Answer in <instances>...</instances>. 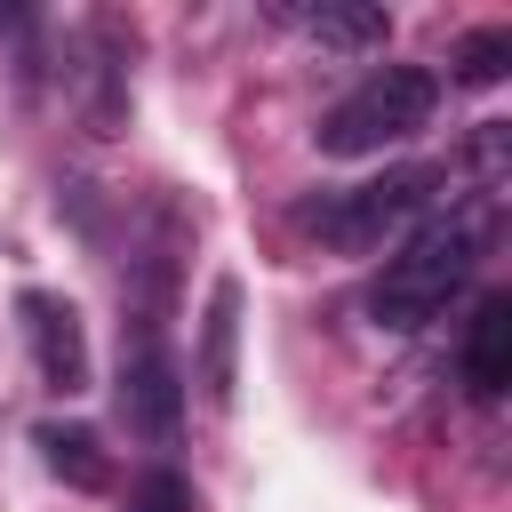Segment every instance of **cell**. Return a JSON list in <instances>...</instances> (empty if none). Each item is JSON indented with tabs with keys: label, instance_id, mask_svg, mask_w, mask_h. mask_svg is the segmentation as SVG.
<instances>
[{
	"label": "cell",
	"instance_id": "1",
	"mask_svg": "<svg viewBox=\"0 0 512 512\" xmlns=\"http://www.w3.org/2000/svg\"><path fill=\"white\" fill-rule=\"evenodd\" d=\"M472 264H480V224L472 216H424L384 256V272L368 280V320L392 328V336H416L424 320H440L464 296Z\"/></svg>",
	"mask_w": 512,
	"mask_h": 512
},
{
	"label": "cell",
	"instance_id": "2",
	"mask_svg": "<svg viewBox=\"0 0 512 512\" xmlns=\"http://www.w3.org/2000/svg\"><path fill=\"white\" fill-rule=\"evenodd\" d=\"M432 104H440V72L424 64H376L368 80H352L328 112H320V152L328 160H368L384 144H408L416 128H432Z\"/></svg>",
	"mask_w": 512,
	"mask_h": 512
},
{
	"label": "cell",
	"instance_id": "3",
	"mask_svg": "<svg viewBox=\"0 0 512 512\" xmlns=\"http://www.w3.org/2000/svg\"><path fill=\"white\" fill-rule=\"evenodd\" d=\"M440 192V168H384L368 184H344V192H320L304 208V224L336 248V256H376V248H400L416 232V216L432 208Z\"/></svg>",
	"mask_w": 512,
	"mask_h": 512
},
{
	"label": "cell",
	"instance_id": "4",
	"mask_svg": "<svg viewBox=\"0 0 512 512\" xmlns=\"http://www.w3.org/2000/svg\"><path fill=\"white\" fill-rule=\"evenodd\" d=\"M120 416H128L136 440L176 448V424H184V376H176V360L160 352L152 320H136V336H128V352H120Z\"/></svg>",
	"mask_w": 512,
	"mask_h": 512
},
{
	"label": "cell",
	"instance_id": "5",
	"mask_svg": "<svg viewBox=\"0 0 512 512\" xmlns=\"http://www.w3.org/2000/svg\"><path fill=\"white\" fill-rule=\"evenodd\" d=\"M16 312H24V336H32L40 384H48L56 400H80V392H88V336H80V312H72L64 296H48V288H24Z\"/></svg>",
	"mask_w": 512,
	"mask_h": 512
},
{
	"label": "cell",
	"instance_id": "6",
	"mask_svg": "<svg viewBox=\"0 0 512 512\" xmlns=\"http://www.w3.org/2000/svg\"><path fill=\"white\" fill-rule=\"evenodd\" d=\"M456 376H464V392L488 408V400H504V384H512V296L504 288H488L480 304H472V320H464V352H456Z\"/></svg>",
	"mask_w": 512,
	"mask_h": 512
},
{
	"label": "cell",
	"instance_id": "7",
	"mask_svg": "<svg viewBox=\"0 0 512 512\" xmlns=\"http://www.w3.org/2000/svg\"><path fill=\"white\" fill-rule=\"evenodd\" d=\"M272 16L296 24V32L320 40V48H344V56H368V48L392 40V16H384L376 0H280Z\"/></svg>",
	"mask_w": 512,
	"mask_h": 512
},
{
	"label": "cell",
	"instance_id": "8",
	"mask_svg": "<svg viewBox=\"0 0 512 512\" xmlns=\"http://www.w3.org/2000/svg\"><path fill=\"white\" fill-rule=\"evenodd\" d=\"M240 280L232 272H216L208 280V312H200V392L216 400V408H232V392H240Z\"/></svg>",
	"mask_w": 512,
	"mask_h": 512
},
{
	"label": "cell",
	"instance_id": "9",
	"mask_svg": "<svg viewBox=\"0 0 512 512\" xmlns=\"http://www.w3.org/2000/svg\"><path fill=\"white\" fill-rule=\"evenodd\" d=\"M32 448H40V464L56 472V480H72V488H112V456H104V440L88 432V424H40L32 432Z\"/></svg>",
	"mask_w": 512,
	"mask_h": 512
},
{
	"label": "cell",
	"instance_id": "10",
	"mask_svg": "<svg viewBox=\"0 0 512 512\" xmlns=\"http://www.w3.org/2000/svg\"><path fill=\"white\" fill-rule=\"evenodd\" d=\"M504 64H512V32L504 24H488V32H472L456 56H448V72L464 80V88H488V80H504Z\"/></svg>",
	"mask_w": 512,
	"mask_h": 512
},
{
	"label": "cell",
	"instance_id": "11",
	"mask_svg": "<svg viewBox=\"0 0 512 512\" xmlns=\"http://www.w3.org/2000/svg\"><path fill=\"white\" fill-rule=\"evenodd\" d=\"M128 512H192V480L184 472H144V488H136Z\"/></svg>",
	"mask_w": 512,
	"mask_h": 512
}]
</instances>
